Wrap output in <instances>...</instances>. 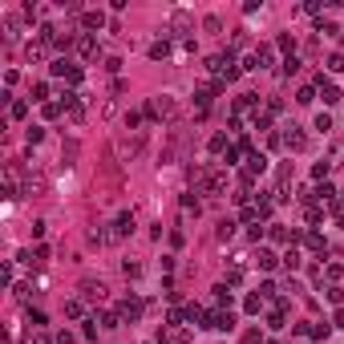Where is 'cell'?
Returning <instances> with one entry per match:
<instances>
[{
  "instance_id": "cell-1",
  "label": "cell",
  "mask_w": 344,
  "mask_h": 344,
  "mask_svg": "<svg viewBox=\"0 0 344 344\" xmlns=\"http://www.w3.org/2000/svg\"><path fill=\"white\" fill-rule=\"evenodd\" d=\"M49 73H53V77H65L69 85H77V81H81V69H77V65H69V61H53Z\"/></svg>"
},
{
  "instance_id": "cell-2",
  "label": "cell",
  "mask_w": 344,
  "mask_h": 344,
  "mask_svg": "<svg viewBox=\"0 0 344 344\" xmlns=\"http://www.w3.org/2000/svg\"><path fill=\"white\" fill-rule=\"evenodd\" d=\"M117 316H121V320H126V324H134V320L142 316V304H138L134 296H126V300H121V304H117Z\"/></svg>"
},
{
  "instance_id": "cell-3",
  "label": "cell",
  "mask_w": 344,
  "mask_h": 344,
  "mask_svg": "<svg viewBox=\"0 0 344 344\" xmlns=\"http://www.w3.org/2000/svg\"><path fill=\"white\" fill-rule=\"evenodd\" d=\"M81 296H85V300H106V284H102V279H85V284H81Z\"/></svg>"
},
{
  "instance_id": "cell-4",
  "label": "cell",
  "mask_w": 344,
  "mask_h": 344,
  "mask_svg": "<svg viewBox=\"0 0 344 344\" xmlns=\"http://www.w3.org/2000/svg\"><path fill=\"white\" fill-rule=\"evenodd\" d=\"M77 53H81L85 61H93V57H102V45L93 41V37H81V41H77Z\"/></svg>"
},
{
  "instance_id": "cell-5",
  "label": "cell",
  "mask_w": 344,
  "mask_h": 344,
  "mask_svg": "<svg viewBox=\"0 0 344 344\" xmlns=\"http://www.w3.org/2000/svg\"><path fill=\"white\" fill-rule=\"evenodd\" d=\"M251 57H255V69H271V61H275V49H271V45H259Z\"/></svg>"
},
{
  "instance_id": "cell-6",
  "label": "cell",
  "mask_w": 344,
  "mask_h": 344,
  "mask_svg": "<svg viewBox=\"0 0 344 344\" xmlns=\"http://www.w3.org/2000/svg\"><path fill=\"white\" fill-rule=\"evenodd\" d=\"M255 263H259V267H263V271H271V267H275V263H279V255H275V251H271V247H259V251H255Z\"/></svg>"
},
{
  "instance_id": "cell-7",
  "label": "cell",
  "mask_w": 344,
  "mask_h": 344,
  "mask_svg": "<svg viewBox=\"0 0 344 344\" xmlns=\"http://www.w3.org/2000/svg\"><path fill=\"white\" fill-rule=\"evenodd\" d=\"M284 146H288V150H304V146H308V138H304V130H296V126H292V130L284 134Z\"/></svg>"
},
{
  "instance_id": "cell-8",
  "label": "cell",
  "mask_w": 344,
  "mask_h": 344,
  "mask_svg": "<svg viewBox=\"0 0 344 344\" xmlns=\"http://www.w3.org/2000/svg\"><path fill=\"white\" fill-rule=\"evenodd\" d=\"M316 81H320V93H324V102H328V106H336V102H340V89H336L332 81H324V73H320Z\"/></svg>"
},
{
  "instance_id": "cell-9",
  "label": "cell",
  "mask_w": 344,
  "mask_h": 344,
  "mask_svg": "<svg viewBox=\"0 0 344 344\" xmlns=\"http://www.w3.org/2000/svg\"><path fill=\"white\" fill-rule=\"evenodd\" d=\"M231 300H235V296H231V288H227V284H219V288H215V304L223 308V312H231Z\"/></svg>"
},
{
  "instance_id": "cell-10",
  "label": "cell",
  "mask_w": 344,
  "mask_h": 344,
  "mask_svg": "<svg viewBox=\"0 0 344 344\" xmlns=\"http://www.w3.org/2000/svg\"><path fill=\"white\" fill-rule=\"evenodd\" d=\"M263 170H267V158H263V154H251V158H247V174L255 178V174H263Z\"/></svg>"
},
{
  "instance_id": "cell-11",
  "label": "cell",
  "mask_w": 344,
  "mask_h": 344,
  "mask_svg": "<svg viewBox=\"0 0 344 344\" xmlns=\"http://www.w3.org/2000/svg\"><path fill=\"white\" fill-rule=\"evenodd\" d=\"M275 49H279V53H292V57H296V37H292V33H279V37H275Z\"/></svg>"
},
{
  "instance_id": "cell-12",
  "label": "cell",
  "mask_w": 344,
  "mask_h": 344,
  "mask_svg": "<svg viewBox=\"0 0 344 344\" xmlns=\"http://www.w3.org/2000/svg\"><path fill=\"white\" fill-rule=\"evenodd\" d=\"M251 106H255V93H239V98H235V117H239V114H247Z\"/></svg>"
},
{
  "instance_id": "cell-13",
  "label": "cell",
  "mask_w": 344,
  "mask_h": 344,
  "mask_svg": "<svg viewBox=\"0 0 344 344\" xmlns=\"http://www.w3.org/2000/svg\"><path fill=\"white\" fill-rule=\"evenodd\" d=\"M279 263H284L288 271H300V251H296V247H292V251H284V255H279Z\"/></svg>"
},
{
  "instance_id": "cell-14",
  "label": "cell",
  "mask_w": 344,
  "mask_h": 344,
  "mask_svg": "<svg viewBox=\"0 0 344 344\" xmlns=\"http://www.w3.org/2000/svg\"><path fill=\"white\" fill-rule=\"evenodd\" d=\"M81 24H85V28H102L106 16H102V12H81Z\"/></svg>"
},
{
  "instance_id": "cell-15",
  "label": "cell",
  "mask_w": 344,
  "mask_h": 344,
  "mask_svg": "<svg viewBox=\"0 0 344 344\" xmlns=\"http://www.w3.org/2000/svg\"><path fill=\"white\" fill-rule=\"evenodd\" d=\"M304 243H308V251H316V255H324V235H316V231H312V235H308Z\"/></svg>"
},
{
  "instance_id": "cell-16",
  "label": "cell",
  "mask_w": 344,
  "mask_h": 344,
  "mask_svg": "<svg viewBox=\"0 0 344 344\" xmlns=\"http://www.w3.org/2000/svg\"><path fill=\"white\" fill-rule=\"evenodd\" d=\"M215 235H219V243H227V239L235 235V223H231V219H223V223H219V231H215Z\"/></svg>"
},
{
  "instance_id": "cell-17",
  "label": "cell",
  "mask_w": 344,
  "mask_h": 344,
  "mask_svg": "<svg viewBox=\"0 0 344 344\" xmlns=\"http://www.w3.org/2000/svg\"><path fill=\"white\" fill-rule=\"evenodd\" d=\"M150 57H154V61H162V57H170V45H166V41H154V45H150Z\"/></svg>"
},
{
  "instance_id": "cell-18",
  "label": "cell",
  "mask_w": 344,
  "mask_h": 344,
  "mask_svg": "<svg viewBox=\"0 0 344 344\" xmlns=\"http://www.w3.org/2000/svg\"><path fill=\"white\" fill-rule=\"evenodd\" d=\"M121 271H126V279H138V275H142V263H138V259H126V263H121Z\"/></svg>"
},
{
  "instance_id": "cell-19",
  "label": "cell",
  "mask_w": 344,
  "mask_h": 344,
  "mask_svg": "<svg viewBox=\"0 0 344 344\" xmlns=\"http://www.w3.org/2000/svg\"><path fill=\"white\" fill-rule=\"evenodd\" d=\"M296 102H300V106H312V102H316V89H312V85H304V89L296 93Z\"/></svg>"
},
{
  "instance_id": "cell-20",
  "label": "cell",
  "mask_w": 344,
  "mask_h": 344,
  "mask_svg": "<svg viewBox=\"0 0 344 344\" xmlns=\"http://www.w3.org/2000/svg\"><path fill=\"white\" fill-rule=\"evenodd\" d=\"M304 215H308V223H320V219H324V207H316V203H308V211H304Z\"/></svg>"
},
{
  "instance_id": "cell-21",
  "label": "cell",
  "mask_w": 344,
  "mask_h": 344,
  "mask_svg": "<svg viewBox=\"0 0 344 344\" xmlns=\"http://www.w3.org/2000/svg\"><path fill=\"white\" fill-rule=\"evenodd\" d=\"M24 138H28V146H37V142L45 138V130H41V126H28V130H24Z\"/></svg>"
},
{
  "instance_id": "cell-22",
  "label": "cell",
  "mask_w": 344,
  "mask_h": 344,
  "mask_svg": "<svg viewBox=\"0 0 344 344\" xmlns=\"http://www.w3.org/2000/svg\"><path fill=\"white\" fill-rule=\"evenodd\" d=\"M24 53H28V61H45V45H41V41H37V45H28Z\"/></svg>"
},
{
  "instance_id": "cell-23",
  "label": "cell",
  "mask_w": 344,
  "mask_h": 344,
  "mask_svg": "<svg viewBox=\"0 0 344 344\" xmlns=\"http://www.w3.org/2000/svg\"><path fill=\"white\" fill-rule=\"evenodd\" d=\"M316 130H320V134L332 130V114H316Z\"/></svg>"
},
{
  "instance_id": "cell-24",
  "label": "cell",
  "mask_w": 344,
  "mask_h": 344,
  "mask_svg": "<svg viewBox=\"0 0 344 344\" xmlns=\"http://www.w3.org/2000/svg\"><path fill=\"white\" fill-rule=\"evenodd\" d=\"M239 284H243V267H231L227 271V288H239Z\"/></svg>"
},
{
  "instance_id": "cell-25",
  "label": "cell",
  "mask_w": 344,
  "mask_h": 344,
  "mask_svg": "<svg viewBox=\"0 0 344 344\" xmlns=\"http://www.w3.org/2000/svg\"><path fill=\"white\" fill-rule=\"evenodd\" d=\"M328 69H332V73H344V53H332V57H328Z\"/></svg>"
},
{
  "instance_id": "cell-26",
  "label": "cell",
  "mask_w": 344,
  "mask_h": 344,
  "mask_svg": "<svg viewBox=\"0 0 344 344\" xmlns=\"http://www.w3.org/2000/svg\"><path fill=\"white\" fill-rule=\"evenodd\" d=\"M328 170H332V162H316V166H312V178L320 182V178H328Z\"/></svg>"
},
{
  "instance_id": "cell-27",
  "label": "cell",
  "mask_w": 344,
  "mask_h": 344,
  "mask_svg": "<svg viewBox=\"0 0 344 344\" xmlns=\"http://www.w3.org/2000/svg\"><path fill=\"white\" fill-rule=\"evenodd\" d=\"M292 73H300V57H288L284 61V77H292Z\"/></svg>"
},
{
  "instance_id": "cell-28",
  "label": "cell",
  "mask_w": 344,
  "mask_h": 344,
  "mask_svg": "<svg viewBox=\"0 0 344 344\" xmlns=\"http://www.w3.org/2000/svg\"><path fill=\"white\" fill-rule=\"evenodd\" d=\"M33 98H37V102L49 98V81H37V85H33Z\"/></svg>"
},
{
  "instance_id": "cell-29",
  "label": "cell",
  "mask_w": 344,
  "mask_h": 344,
  "mask_svg": "<svg viewBox=\"0 0 344 344\" xmlns=\"http://www.w3.org/2000/svg\"><path fill=\"white\" fill-rule=\"evenodd\" d=\"M255 130H259V134L271 130V114H255Z\"/></svg>"
},
{
  "instance_id": "cell-30",
  "label": "cell",
  "mask_w": 344,
  "mask_h": 344,
  "mask_svg": "<svg viewBox=\"0 0 344 344\" xmlns=\"http://www.w3.org/2000/svg\"><path fill=\"white\" fill-rule=\"evenodd\" d=\"M219 150H227V134H215L211 138V154H219Z\"/></svg>"
},
{
  "instance_id": "cell-31",
  "label": "cell",
  "mask_w": 344,
  "mask_h": 344,
  "mask_svg": "<svg viewBox=\"0 0 344 344\" xmlns=\"http://www.w3.org/2000/svg\"><path fill=\"white\" fill-rule=\"evenodd\" d=\"M126 126H130V130H138V126H142V114H138V110H130V114H126Z\"/></svg>"
},
{
  "instance_id": "cell-32",
  "label": "cell",
  "mask_w": 344,
  "mask_h": 344,
  "mask_svg": "<svg viewBox=\"0 0 344 344\" xmlns=\"http://www.w3.org/2000/svg\"><path fill=\"white\" fill-rule=\"evenodd\" d=\"M243 308H247V312H259V308H263V296H247Z\"/></svg>"
},
{
  "instance_id": "cell-33",
  "label": "cell",
  "mask_w": 344,
  "mask_h": 344,
  "mask_svg": "<svg viewBox=\"0 0 344 344\" xmlns=\"http://www.w3.org/2000/svg\"><path fill=\"white\" fill-rule=\"evenodd\" d=\"M247 45V28H235V41H231V49H243Z\"/></svg>"
},
{
  "instance_id": "cell-34",
  "label": "cell",
  "mask_w": 344,
  "mask_h": 344,
  "mask_svg": "<svg viewBox=\"0 0 344 344\" xmlns=\"http://www.w3.org/2000/svg\"><path fill=\"white\" fill-rule=\"evenodd\" d=\"M239 154H243L239 146H227V158H223V162H227V166H235V162H239Z\"/></svg>"
},
{
  "instance_id": "cell-35",
  "label": "cell",
  "mask_w": 344,
  "mask_h": 344,
  "mask_svg": "<svg viewBox=\"0 0 344 344\" xmlns=\"http://www.w3.org/2000/svg\"><path fill=\"white\" fill-rule=\"evenodd\" d=\"M61 110H65V106H61V102H45V117H57Z\"/></svg>"
},
{
  "instance_id": "cell-36",
  "label": "cell",
  "mask_w": 344,
  "mask_h": 344,
  "mask_svg": "<svg viewBox=\"0 0 344 344\" xmlns=\"http://www.w3.org/2000/svg\"><path fill=\"white\" fill-rule=\"evenodd\" d=\"M8 114H12V117H16V121H20V117H24V114H28V106H24V102H12V110H8Z\"/></svg>"
},
{
  "instance_id": "cell-37",
  "label": "cell",
  "mask_w": 344,
  "mask_h": 344,
  "mask_svg": "<svg viewBox=\"0 0 344 344\" xmlns=\"http://www.w3.org/2000/svg\"><path fill=\"white\" fill-rule=\"evenodd\" d=\"M81 117H85V110H81V102H73L69 106V121H81Z\"/></svg>"
},
{
  "instance_id": "cell-38",
  "label": "cell",
  "mask_w": 344,
  "mask_h": 344,
  "mask_svg": "<svg viewBox=\"0 0 344 344\" xmlns=\"http://www.w3.org/2000/svg\"><path fill=\"white\" fill-rule=\"evenodd\" d=\"M324 296H328V300H332V304H340V300H344V288H336V284H332V288H328V292H324Z\"/></svg>"
},
{
  "instance_id": "cell-39",
  "label": "cell",
  "mask_w": 344,
  "mask_h": 344,
  "mask_svg": "<svg viewBox=\"0 0 344 344\" xmlns=\"http://www.w3.org/2000/svg\"><path fill=\"white\" fill-rule=\"evenodd\" d=\"M267 328H284V312H271V316H267Z\"/></svg>"
},
{
  "instance_id": "cell-40",
  "label": "cell",
  "mask_w": 344,
  "mask_h": 344,
  "mask_svg": "<svg viewBox=\"0 0 344 344\" xmlns=\"http://www.w3.org/2000/svg\"><path fill=\"white\" fill-rule=\"evenodd\" d=\"M328 158H332V166H340V158H344V146H332V150H328Z\"/></svg>"
},
{
  "instance_id": "cell-41",
  "label": "cell",
  "mask_w": 344,
  "mask_h": 344,
  "mask_svg": "<svg viewBox=\"0 0 344 344\" xmlns=\"http://www.w3.org/2000/svg\"><path fill=\"white\" fill-rule=\"evenodd\" d=\"M65 316H81V300H69L65 304Z\"/></svg>"
},
{
  "instance_id": "cell-42",
  "label": "cell",
  "mask_w": 344,
  "mask_h": 344,
  "mask_svg": "<svg viewBox=\"0 0 344 344\" xmlns=\"http://www.w3.org/2000/svg\"><path fill=\"white\" fill-rule=\"evenodd\" d=\"M170 24H174V28H178V33H182V28H191V20H186V16H182V12H174V20H170Z\"/></svg>"
},
{
  "instance_id": "cell-43",
  "label": "cell",
  "mask_w": 344,
  "mask_h": 344,
  "mask_svg": "<svg viewBox=\"0 0 344 344\" xmlns=\"http://www.w3.org/2000/svg\"><path fill=\"white\" fill-rule=\"evenodd\" d=\"M166 344H186V332H178V328H174V332L166 336Z\"/></svg>"
},
{
  "instance_id": "cell-44",
  "label": "cell",
  "mask_w": 344,
  "mask_h": 344,
  "mask_svg": "<svg viewBox=\"0 0 344 344\" xmlns=\"http://www.w3.org/2000/svg\"><path fill=\"white\" fill-rule=\"evenodd\" d=\"M332 328H344V308H340L336 316H332Z\"/></svg>"
},
{
  "instance_id": "cell-45",
  "label": "cell",
  "mask_w": 344,
  "mask_h": 344,
  "mask_svg": "<svg viewBox=\"0 0 344 344\" xmlns=\"http://www.w3.org/2000/svg\"><path fill=\"white\" fill-rule=\"evenodd\" d=\"M37 344H53V340H49V336H45V332H41V336H37Z\"/></svg>"
},
{
  "instance_id": "cell-46",
  "label": "cell",
  "mask_w": 344,
  "mask_h": 344,
  "mask_svg": "<svg viewBox=\"0 0 344 344\" xmlns=\"http://www.w3.org/2000/svg\"><path fill=\"white\" fill-rule=\"evenodd\" d=\"M267 344H275V340H267Z\"/></svg>"
}]
</instances>
